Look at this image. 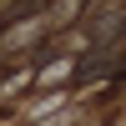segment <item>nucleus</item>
Here are the masks:
<instances>
[{
	"instance_id": "obj_1",
	"label": "nucleus",
	"mask_w": 126,
	"mask_h": 126,
	"mask_svg": "<svg viewBox=\"0 0 126 126\" xmlns=\"http://www.w3.org/2000/svg\"><path fill=\"white\" fill-rule=\"evenodd\" d=\"M76 5H81V0H61V5H56V10H50V20H56V25H66V20H71V15H76Z\"/></svg>"
}]
</instances>
